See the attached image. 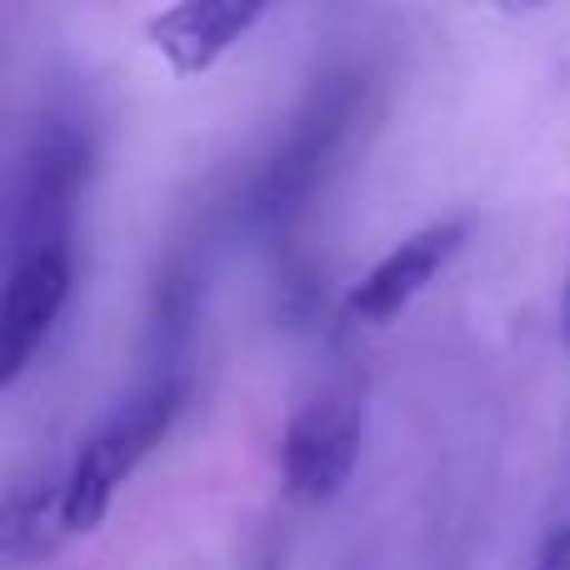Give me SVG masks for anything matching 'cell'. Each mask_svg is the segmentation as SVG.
<instances>
[{"label": "cell", "mask_w": 570, "mask_h": 570, "mask_svg": "<svg viewBox=\"0 0 570 570\" xmlns=\"http://www.w3.org/2000/svg\"><path fill=\"white\" fill-rule=\"evenodd\" d=\"M90 180V136L70 116H46L10 180V246L0 295V385H20L46 355L76 285V206Z\"/></svg>", "instance_id": "1"}, {"label": "cell", "mask_w": 570, "mask_h": 570, "mask_svg": "<svg viewBox=\"0 0 570 570\" xmlns=\"http://www.w3.org/2000/svg\"><path fill=\"white\" fill-rule=\"evenodd\" d=\"M150 331H156V355H150V365L126 391V401H116L90 425L86 441L76 445V455H70V465H66V531L70 535H90L106 521L116 491L136 475V465L166 441L180 405H186V391H190L186 285H170V295L160 301V315Z\"/></svg>", "instance_id": "2"}, {"label": "cell", "mask_w": 570, "mask_h": 570, "mask_svg": "<svg viewBox=\"0 0 570 570\" xmlns=\"http://www.w3.org/2000/svg\"><path fill=\"white\" fill-rule=\"evenodd\" d=\"M361 96H365V80L355 70H331V76L315 80L246 196L250 230L285 236L305 216V206L325 186L345 136H351V120L361 116Z\"/></svg>", "instance_id": "3"}, {"label": "cell", "mask_w": 570, "mask_h": 570, "mask_svg": "<svg viewBox=\"0 0 570 570\" xmlns=\"http://www.w3.org/2000/svg\"><path fill=\"white\" fill-rule=\"evenodd\" d=\"M365 405L355 385H325L321 395L301 401L281 435V481L295 501L321 505L351 485L361 461Z\"/></svg>", "instance_id": "4"}, {"label": "cell", "mask_w": 570, "mask_h": 570, "mask_svg": "<svg viewBox=\"0 0 570 570\" xmlns=\"http://www.w3.org/2000/svg\"><path fill=\"white\" fill-rule=\"evenodd\" d=\"M471 240V220L465 216H441L431 226L411 230L405 240H395L361 281L345 291V315L355 325H391L431 291V281H441L451 271V261Z\"/></svg>", "instance_id": "5"}, {"label": "cell", "mask_w": 570, "mask_h": 570, "mask_svg": "<svg viewBox=\"0 0 570 570\" xmlns=\"http://www.w3.org/2000/svg\"><path fill=\"white\" fill-rule=\"evenodd\" d=\"M261 20H266L261 0H180L146 20V36L176 76H206Z\"/></svg>", "instance_id": "6"}, {"label": "cell", "mask_w": 570, "mask_h": 570, "mask_svg": "<svg viewBox=\"0 0 570 570\" xmlns=\"http://www.w3.org/2000/svg\"><path fill=\"white\" fill-rule=\"evenodd\" d=\"M66 475L40 485H16L0 515V546L16 566H36L66 541Z\"/></svg>", "instance_id": "7"}, {"label": "cell", "mask_w": 570, "mask_h": 570, "mask_svg": "<svg viewBox=\"0 0 570 570\" xmlns=\"http://www.w3.org/2000/svg\"><path fill=\"white\" fill-rule=\"evenodd\" d=\"M531 570H570V515H566L561 525H556L551 535H546V546L535 551Z\"/></svg>", "instance_id": "8"}, {"label": "cell", "mask_w": 570, "mask_h": 570, "mask_svg": "<svg viewBox=\"0 0 570 570\" xmlns=\"http://www.w3.org/2000/svg\"><path fill=\"white\" fill-rule=\"evenodd\" d=\"M561 331H566V345H570V285H566V315H561Z\"/></svg>", "instance_id": "9"}]
</instances>
